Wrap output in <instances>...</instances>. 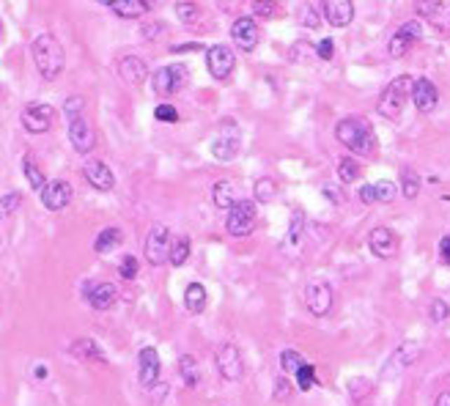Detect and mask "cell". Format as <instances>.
Segmentation results:
<instances>
[{
	"mask_svg": "<svg viewBox=\"0 0 450 406\" xmlns=\"http://www.w3.org/2000/svg\"><path fill=\"white\" fill-rule=\"evenodd\" d=\"M335 137L341 146H346L352 154L368 156L376 151V132L368 119L362 116H349V119H341L335 126Z\"/></svg>",
	"mask_w": 450,
	"mask_h": 406,
	"instance_id": "6da1fadb",
	"label": "cell"
},
{
	"mask_svg": "<svg viewBox=\"0 0 450 406\" xmlns=\"http://www.w3.org/2000/svg\"><path fill=\"white\" fill-rule=\"evenodd\" d=\"M33 61H36V69L44 80H58L64 74L66 66V53L64 44L53 36V33H39L33 39Z\"/></svg>",
	"mask_w": 450,
	"mask_h": 406,
	"instance_id": "7a4b0ae2",
	"label": "cell"
},
{
	"mask_svg": "<svg viewBox=\"0 0 450 406\" xmlns=\"http://www.w3.org/2000/svg\"><path fill=\"white\" fill-rule=\"evenodd\" d=\"M412 86H415V77H409V74L395 77L379 96V104H376L379 116H385L387 121H401L404 104H407V99H412Z\"/></svg>",
	"mask_w": 450,
	"mask_h": 406,
	"instance_id": "3957f363",
	"label": "cell"
},
{
	"mask_svg": "<svg viewBox=\"0 0 450 406\" xmlns=\"http://www.w3.org/2000/svg\"><path fill=\"white\" fill-rule=\"evenodd\" d=\"M170 248H173V242H170V231L165 228V225H151L149 228V234H146V242H143V255H146V261L151 264V266H162L165 261H170Z\"/></svg>",
	"mask_w": 450,
	"mask_h": 406,
	"instance_id": "277c9868",
	"label": "cell"
},
{
	"mask_svg": "<svg viewBox=\"0 0 450 406\" xmlns=\"http://www.w3.org/2000/svg\"><path fill=\"white\" fill-rule=\"evenodd\" d=\"M258 209L256 201H236L231 209H228V217H225V231L231 236H247L256 225Z\"/></svg>",
	"mask_w": 450,
	"mask_h": 406,
	"instance_id": "5b68a950",
	"label": "cell"
},
{
	"mask_svg": "<svg viewBox=\"0 0 450 406\" xmlns=\"http://www.w3.org/2000/svg\"><path fill=\"white\" fill-rule=\"evenodd\" d=\"M187 83V66L184 63H170V66H162L154 72L151 77V86H154V94L157 96H170L176 91H182Z\"/></svg>",
	"mask_w": 450,
	"mask_h": 406,
	"instance_id": "8992f818",
	"label": "cell"
},
{
	"mask_svg": "<svg viewBox=\"0 0 450 406\" xmlns=\"http://www.w3.org/2000/svg\"><path fill=\"white\" fill-rule=\"evenodd\" d=\"M420 36H423V25H420L418 20L404 22L398 31L390 36V41H387V53H390V58H404V55L412 50V44L418 41Z\"/></svg>",
	"mask_w": 450,
	"mask_h": 406,
	"instance_id": "52a82bcc",
	"label": "cell"
},
{
	"mask_svg": "<svg viewBox=\"0 0 450 406\" xmlns=\"http://www.w3.org/2000/svg\"><path fill=\"white\" fill-rule=\"evenodd\" d=\"M69 140H71V149L77 154H88L97 146V129L86 116H77V119L69 121Z\"/></svg>",
	"mask_w": 450,
	"mask_h": 406,
	"instance_id": "ba28073f",
	"label": "cell"
},
{
	"mask_svg": "<svg viewBox=\"0 0 450 406\" xmlns=\"http://www.w3.org/2000/svg\"><path fill=\"white\" fill-rule=\"evenodd\" d=\"M332 302H335V294H332L329 283L313 280L305 288V305H308V311L313 313V316H319V318L327 316V313L332 311Z\"/></svg>",
	"mask_w": 450,
	"mask_h": 406,
	"instance_id": "9c48e42d",
	"label": "cell"
},
{
	"mask_svg": "<svg viewBox=\"0 0 450 406\" xmlns=\"http://www.w3.org/2000/svg\"><path fill=\"white\" fill-rule=\"evenodd\" d=\"M233 66H236V58H233L231 47L214 44V47L206 50V69H209V74H212L214 80H228L231 72H233Z\"/></svg>",
	"mask_w": 450,
	"mask_h": 406,
	"instance_id": "30bf717a",
	"label": "cell"
},
{
	"mask_svg": "<svg viewBox=\"0 0 450 406\" xmlns=\"http://www.w3.org/2000/svg\"><path fill=\"white\" fill-rule=\"evenodd\" d=\"M20 121H22V126H25L31 135H41V132H47V129L53 126V121H55V107H53V104H28V107L22 110Z\"/></svg>",
	"mask_w": 450,
	"mask_h": 406,
	"instance_id": "8fae6325",
	"label": "cell"
},
{
	"mask_svg": "<svg viewBox=\"0 0 450 406\" xmlns=\"http://www.w3.org/2000/svg\"><path fill=\"white\" fill-rule=\"evenodd\" d=\"M217 371L225 381H239L245 374V363H242V354L233 344H223L217 349Z\"/></svg>",
	"mask_w": 450,
	"mask_h": 406,
	"instance_id": "7c38bea8",
	"label": "cell"
},
{
	"mask_svg": "<svg viewBox=\"0 0 450 406\" xmlns=\"http://www.w3.org/2000/svg\"><path fill=\"white\" fill-rule=\"evenodd\" d=\"M137 363H140V384H143V390H151L154 384H157V379H160V351L154 349V346H146V349H140V354H137Z\"/></svg>",
	"mask_w": 450,
	"mask_h": 406,
	"instance_id": "4fadbf2b",
	"label": "cell"
},
{
	"mask_svg": "<svg viewBox=\"0 0 450 406\" xmlns=\"http://www.w3.org/2000/svg\"><path fill=\"white\" fill-rule=\"evenodd\" d=\"M415 8H418L420 17H425L437 31H442L445 36H450V6L448 3H437V0L425 3V0H420V3H415Z\"/></svg>",
	"mask_w": 450,
	"mask_h": 406,
	"instance_id": "5bb4252c",
	"label": "cell"
},
{
	"mask_svg": "<svg viewBox=\"0 0 450 406\" xmlns=\"http://www.w3.org/2000/svg\"><path fill=\"white\" fill-rule=\"evenodd\" d=\"M71 201V184L64 179H55V182H47V187L41 189V203L50 209V212H61L69 206Z\"/></svg>",
	"mask_w": 450,
	"mask_h": 406,
	"instance_id": "9a60e30c",
	"label": "cell"
},
{
	"mask_svg": "<svg viewBox=\"0 0 450 406\" xmlns=\"http://www.w3.org/2000/svg\"><path fill=\"white\" fill-rule=\"evenodd\" d=\"M420 354H423V346L415 344V341H407L404 346L395 349V354L390 357V365L382 371V376H393L398 371H404V368H409V365H415L420 360Z\"/></svg>",
	"mask_w": 450,
	"mask_h": 406,
	"instance_id": "2e32d148",
	"label": "cell"
},
{
	"mask_svg": "<svg viewBox=\"0 0 450 406\" xmlns=\"http://www.w3.org/2000/svg\"><path fill=\"white\" fill-rule=\"evenodd\" d=\"M231 39H233V44H236L239 50H245V53L256 50L258 25L253 22V17H239V20L231 25Z\"/></svg>",
	"mask_w": 450,
	"mask_h": 406,
	"instance_id": "e0dca14e",
	"label": "cell"
},
{
	"mask_svg": "<svg viewBox=\"0 0 450 406\" xmlns=\"http://www.w3.org/2000/svg\"><path fill=\"white\" fill-rule=\"evenodd\" d=\"M412 102H415V107H418L420 113H434L437 104H439L437 86L431 80H425V77H418L415 86H412Z\"/></svg>",
	"mask_w": 450,
	"mask_h": 406,
	"instance_id": "ac0fdd59",
	"label": "cell"
},
{
	"mask_svg": "<svg viewBox=\"0 0 450 406\" xmlns=\"http://www.w3.org/2000/svg\"><path fill=\"white\" fill-rule=\"evenodd\" d=\"M86 299H88V305L94 311H107V308L116 305L118 291H116L113 283H88L86 285Z\"/></svg>",
	"mask_w": 450,
	"mask_h": 406,
	"instance_id": "d6986e66",
	"label": "cell"
},
{
	"mask_svg": "<svg viewBox=\"0 0 450 406\" xmlns=\"http://www.w3.org/2000/svg\"><path fill=\"white\" fill-rule=\"evenodd\" d=\"M324 20L332 25V28H346L354 20V3L352 0H327L322 3Z\"/></svg>",
	"mask_w": 450,
	"mask_h": 406,
	"instance_id": "ffe728a7",
	"label": "cell"
},
{
	"mask_svg": "<svg viewBox=\"0 0 450 406\" xmlns=\"http://www.w3.org/2000/svg\"><path fill=\"white\" fill-rule=\"evenodd\" d=\"M368 248L376 258H393L398 250V236L393 234V228H374L368 236Z\"/></svg>",
	"mask_w": 450,
	"mask_h": 406,
	"instance_id": "44dd1931",
	"label": "cell"
},
{
	"mask_svg": "<svg viewBox=\"0 0 450 406\" xmlns=\"http://www.w3.org/2000/svg\"><path fill=\"white\" fill-rule=\"evenodd\" d=\"M83 173H86L88 184H91L94 189L110 192V189L116 187V176H113V170H110V168H107L102 159H91V162H86Z\"/></svg>",
	"mask_w": 450,
	"mask_h": 406,
	"instance_id": "7402d4cb",
	"label": "cell"
},
{
	"mask_svg": "<svg viewBox=\"0 0 450 406\" xmlns=\"http://www.w3.org/2000/svg\"><path fill=\"white\" fill-rule=\"evenodd\" d=\"M118 74H121V80L127 86H143L149 80V66L137 55H127L124 61L118 63Z\"/></svg>",
	"mask_w": 450,
	"mask_h": 406,
	"instance_id": "603a6c76",
	"label": "cell"
},
{
	"mask_svg": "<svg viewBox=\"0 0 450 406\" xmlns=\"http://www.w3.org/2000/svg\"><path fill=\"white\" fill-rule=\"evenodd\" d=\"M69 354L77 357L80 363H104V351L91 338H77L74 344L69 346Z\"/></svg>",
	"mask_w": 450,
	"mask_h": 406,
	"instance_id": "cb8c5ba5",
	"label": "cell"
},
{
	"mask_svg": "<svg viewBox=\"0 0 450 406\" xmlns=\"http://www.w3.org/2000/svg\"><path fill=\"white\" fill-rule=\"evenodd\" d=\"M104 6L113 8V11H116L118 17H124V20L143 17V14L149 11V3H143V0H104Z\"/></svg>",
	"mask_w": 450,
	"mask_h": 406,
	"instance_id": "d4e9b609",
	"label": "cell"
},
{
	"mask_svg": "<svg viewBox=\"0 0 450 406\" xmlns=\"http://www.w3.org/2000/svg\"><path fill=\"white\" fill-rule=\"evenodd\" d=\"M121 242H124V231H121V228H116V225H110V228L99 231L97 242H94V250L110 252V250H116V248H121Z\"/></svg>",
	"mask_w": 450,
	"mask_h": 406,
	"instance_id": "484cf974",
	"label": "cell"
},
{
	"mask_svg": "<svg viewBox=\"0 0 450 406\" xmlns=\"http://www.w3.org/2000/svg\"><path fill=\"white\" fill-rule=\"evenodd\" d=\"M206 288L200 285V283H190L187 285V291H184V308L190 313H203L206 308Z\"/></svg>",
	"mask_w": 450,
	"mask_h": 406,
	"instance_id": "4316f807",
	"label": "cell"
},
{
	"mask_svg": "<svg viewBox=\"0 0 450 406\" xmlns=\"http://www.w3.org/2000/svg\"><path fill=\"white\" fill-rule=\"evenodd\" d=\"M401 195L407 201H415L420 195V176L415 173V168H409V165L401 168Z\"/></svg>",
	"mask_w": 450,
	"mask_h": 406,
	"instance_id": "83f0119b",
	"label": "cell"
},
{
	"mask_svg": "<svg viewBox=\"0 0 450 406\" xmlns=\"http://www.w3.org/2000/svg\"><path fill=\"white\" fill-rule=\"evenodd\" d=\"M212 203L217 206V209H231L236 201H233V184L231 182H217L214 189H212Z\"/></svg>",
	"mask_w": 450,
	"mask_h": 406,
	"instance_id": "f1b7e54d",
	"label": "cell"
},
{
	"mask_svg": "<svg viewBox=\"0 0 450 406\" xmlns=\"http://www.w3.org/2000/svg\"><path fill=\"white\" fill-rule=\"evenodd\" d=\"M294 63H313L319 58V53H316V44H311V41H296L294 47H291V55H289Z\"/></svg>",
	"mask_w": 450,
	"mask_h": 406,
	"instance_id": "f546056e",
	"label": "cell"
},
{
	"mask_svg": "<svg viewBox=\"0 0 450 406\" xmlns=\"http://www.w3.org/2000/svg\"><path fill=\"white\" fill-rule=\"evenodd\" d=\"M239 151V143H236V137H220V140H214L212 143V156L214 159H220V162H228V159H233Z\"/></svg>",
	"mask_w": 450,
	"mask_h": 406,
	"instance_id": "4dcf8cb0",
	"label": "cell"
},
{
	"mask_svg": "<svg viewBox=\"0 0 450 406\" xmlns=\"http://www.w3.org/2000/svg\"><path fill=\"white\" fill-rule=\"evenodd\" d=\"M338 179H341V184H352L360 179V165H357V159L352 156H343V159H338Z\"/></svg>",
	"mask_w": 450,
	"mask_h": 406,
	"instance_id": "1f68e13d",
	"label": "cell"
},
{
	"mask_svg": "<svg viewBox=\"0 0 450 406\" xmlns=\"http://www.w3.org/2000/svg\"><path fill=\"white\" fill-rule=\"evenodd\" d=\"M179 371H182V376H184L187 387H198V384H200V371H198V363H195V357L184 354V357L179 360Z\"/></svg>",
	"mask_w": 450,
	"mask_h": 406,
	"instance_id": "d6a6232c",
	"label": "cell"
},
{
	"mask_svg": "<svg viewBox=\"0 0 450 406\" xmlns=\"http://www.w3.org/2000/svg\"><path fill=\"white\" fill-rule=\"evenodd\" d=\"M190 258V239L187 236H179L170 248V264L173 266H184V261Z\"/></svg>",
	"mask_w": 450,
	"mask_h": 406,
	"instance_id": "836d02e7",
	"label": "cell"
},
{
	"mask_svg": "<svg viewBox=\"0 0 450 406\" xmlns=\"http://www.w3.org/2000/svg\"><path fill=\"white\" fill-rule=\"evenodd\" d=\"M253 192H256L258 203H269V201H275V195H278V184H275V179H258Z\"/></svg>",
	"mask_w": 450,
	"mask_h": 406,
	"instance_id": "e575fe53",
	"label": "cell"
},
{
	"mask_svg": "<svg viewBox=\"0 0 450 406\" xmlns=\"http://www.w3.org/2000/svg\"><path fill=\"white\" fill-rule=\"evenodd\" d=\"M302 365H305V360H302V354H296L294 349L280 351V368H283L286 374H296Z\"/></svg>",
	"mask_w": 450,
	"mask_h": 406,
	"instance_id": "d590c367",
	"label": "cell"
},
{
	"mask_svg": "<svg viewBox=\"0 0 450 406\" xmlns=\"http://www.w3.org/2000/svg\"><path fill=\"white\" fill-rule=\"evenodd\" d=\"M294 376H296V387H299L302 393H308V390L316 384V368H313L311 363H305V365H302Z\"/></svg>",
	"mask_w": 450,
	"mask_h": 406,
	"instance_id": "8d00e7d4",
	"label": "cell"
},
{
	"mask_svg": "<svg viewBox=\"0 0 450 406\" xmlns=\"http://www.w3.org/2000/svg\"><path fill=\"white\" fill-rule=\"evenodd\" d=\"M176 14H179V20L187 22V25L200 22V8H198L195 3H176Z\"/></svg>",
	"mask_w": 450,
	"mask_h": 406,
	"instance_id": "74e56055",
	"label": "cell"
},
{
	"mask_svg": "<svg viewBox=\"0 0 450 406\" xmlns=\"http://www.w3.org/2000/svg\"><path fill=\"white\" fill-rule=\"evenodd\" d=\"M22 168H25V179H28V182L33 184V189H39V192H41V189L47 187V182H44L41 170L36 168V162H33L31 156H25V165H22Z\"/></svg>",
	"mask_w": 450,
	"mask_h": 406,
	"instance_id": "f35d334b",
	"label": "cell"
},
{
	"mask_svg": "<svg viewBox=\"0 0 450 406\" xmlns=\"http://www.w3.org/2000/svg\"><path fill=\"white\" fill-rule=\"evenodd\" d=\"M302 228H305V212L302 209H296L294 215H291V225H289V242H299V236H302Z\"/></svg>",
	"mask_w": 450,
	"mask_h": 406,
	"instance_id": "ab89813d",
	"label": "cell"
},
{
	"mask_svg": "<svg viewBox=\"0 0 450 406\" xmlns=\"http://www.w3.org/2000/svg\"><path fill=\"white\" fill-rule=\"evenodd\" d=\"M428 316H431V321L434 324H442L445 318H450V305L445 299H434L431 302V308H428Z\"/></svg>",
	"mask_w": 450,
	"mask_h": 406,
	"instance_id": "60d3db41",
	"label": "cell"
},
{
	"mask_svg": "<svg viewBox=\"0 0 450 406\" xmlns=\"http://www.w3.org/2000/svg\"><path fill=\"white\" fill-rule=\"evenodd\" d=\"M349 393H352L354 401L368 398V395H371V381H368V379H352V381H349Z\"/></svg>",
	"mask_w": 450,
	"mask_h": 406,
	"instance_id": "b9f144b4",
	"label": "cell"
},
{
	"mask_svg": "<svg viewBox=\"0 0 450 406\" xmlns=\"http://www.w3.org/2000/svg\"><path fill=\"white\" fill-rule=\"evenodd\" d=\"M374 195H376V203H390L395 198V184L393 182H376L374 184Z\"/></svg>",
	"mask_w": 450,
	"mask_h": 406,
	"instance_id": "7bdbcfd3",
	"label": "cell"
},
{
	"mask_svg": "<svg viewBox=\"0 0 450 406\" xmlns=\"http://www.w3.org/2000/svg\"><path fill=\"white\" fill-rule=\"evenodd\" d=\"M154 119L162 121V124H176V121H179V110H176L173 104H157Z\"/></svg>",
	"mask_w": 450,
	"mask_h": 406,
	"instance_id": "ee69618b",
	"label": "cell"
},
{
	"mask_svg": "<svg viewBox=\"0 0 450 406\" xmlns=\"http://www.w3.org/2000/svg\"><path fill=\"white\" fill-rule=\"evenodd\" d=\"M118 275H121L124 280H135V278H137V258H135V255H124V258H121Z\"/></svg>",
	"mask_w": 450,
	"mask_h": 406,
	"instance_id": "f6af8a7d",
	"label": "cell"
},
{
	"mask_svg": "<svg viewBox=\"0 0 450 406\" xmlns=\"http://www.w3.org/2000/svg\"><path fill=\"white\" fill-rule=\"evenodd\" d=\"M299 22H302L305 28H319L322 17H319V11H316L313 6H302V11H299Z\"/></svg>",
	"mask_w": 450,
	"mask_h": 406,
	"instance_id": "bcb514c9",
	"label": "cell"
},
{
	"mask_svg": "<svg viewBox=\"0 0 450 406\" xmlns=\"http://www.w3.org/2000/svg\"><path fill=\"white\" fill-rule=\"evenodd\" d=\"M20 203H22V195H20V192H6V195H3V215H14V212L20 209Z\"/></svg>",
	"mask_w": 450,
	"mask_h": 406,
	"instance_id": "7dc6e473",
	"label": "cell"
},
{
	"mask_svg": "<svg viewBox=\"0 0 450 406\" xmlns=\"http://www.w3.org/2000/svg\"><path fill=\"white\" fill-rule=\"evenodd\" d=\"M64 110H66V116H69V121L77 119V116H83V99H80V96H69Z\"/></svg>",
	"mask_w": 450,
	"mask_h": 406,
	"instance_id": "c3c4849f",
	"label": "cell"
},
{
	"mask_svg": "<svg viewBox=\"0 0 450 406\" xmlns=\"http://www.w3.org/2000/svg\"><path fill=\"white\" fill-rule=\"evenodd\" d=\"M291 395V384L286 376H280L278 381H275V401H286Z\"/></svg>",
	"mask_w": 450,
	"mask_h": 406,
	"instance_id": "681fc988",
	"label": "cell"
},
{
	"mask_svg": "<svg viewBox=\"0 0 450 406\" xmlns=\"http://www.w3.org/2000/svg\"><path fill=\"white\" fill-rule=\"evenodd\" d=\"M253 14H258V17H272V14H278V3H261V0H256V3H253Z\"/></svg>",
	"mask_w": 450,
	"mask_h": 406,
	"instance_id": "f907efd6",
	"label": "cell"
},
{
	"mask_svg": "<svg viewBox=\"0 0 450 406\" xmlns=\"http://www.w3.org/2000/svg\"><path fill=\"white\" fill-rule=\"evenodd\" d=\"M332 50H335L332 39H322V41L316 44V53H319V58H322V61H329V58H332Z\"/></svg>",
	"mask_w": 450,
	"mask_h": 406,
	"instance_id": "816d5d0a",
	"label": "cell"
},
{
	"mask_svg": "<svg viewBox=\"0 0 450 406\" xmlns=\"http://www.w3.org/2000/svg\"><path fill=\"white\" fill-rule=\"evenodd\" d=\"M162 31H165V25H162V22H146L140 33H143V39H157Z\"/></svg>",
	"mask_w": 450,
	"mask_h": 406,
	"instance_id": "f5cc1de1",
	"label": "cell"
},
{
	"mask_svg": "<svg viewBox=\"0 0 450 406\" xmlns=\"http://www.w3.org/2000/svg\"><path fill=\"white\" fill-rule=\"evenodd\" d=\"M357 198H360L362 203H376V195H374V184H362V187L357 189Z\"/></svg>",
	"mask_w": 450,
	"mask_h": 406,
	"instance_id": "db71d44e",
	"label": "cell"
},
{
	"mask_svg": "<svg viewBox=\"0 0 450 406\" xmlns=\"http://www.w3.org/2000/svg\"><path fill=\"white\" fill-rule=\"evenodd\" d=\"M324 195H327L332 203H341V201H343V192H338V189L332 187V184H327V187H324Z\"/></svg>",
	"mask_w": 450,
	"mask_h": 406,
	"instance_id": "11a10c76",
	"label": "cell"
},
{
	"mask_svg": "<svg viewBox=\"0 0 450 406\" xmlns=\"http://www.w3.org/2000/svg\"><path fill=\"white\" fill-rule=\"evenodd\" d=\"M439 252H442V261L450 266V236H442V242H439Z\"/></svg>",
	"mask_w": 450,
	"mask_h": 406,
	"instance_id": "9f6ffc18",
	"label": "cell"
},
{
	"mask_svg": "<svg viewBox=\"0 0 450 406\" xmlns=\"http://www.w3.org/2000/svg\"><path fill=\"white\" fill-rule=\"evenodd\" d=\"M434 406H450V390L439 393V395H437V401H434Z\"/></svg>",
	"mask_w": 450,
	"mask_h": 406,
	"instance_id": "6f0895ef",
	"label": "cell"
},
{
	"mask_svg": "<svg viewBox=\"0 0 450 406\" xmlns=\"http://www.w3.org/2000/svg\"><path fill=\"white\" fill-rule=\"evenodd\" d=\"M184 50H200V44H176L173 53H184Z\"/></svg>",
	"mask_w": 450,
	"mask_h": 406,
	"instance_id": "680465c9",
	"label": "cell"
},
{
	"mask_svg": "<svg viewBox=\"0 0 450 406\" xmlns=\"http://www.w3.org/2000/svg\"><path fill=\"white\" fill-rule=\"evenodd\" d=\"M33 374H36V379H44V376H47V368H44V365H39Z\"/></svg>",
	"mask_w": 450,
	"mask_h": 406,
	"instance_id": "91938a15",
	"label": "cell"
}]
</instances>
